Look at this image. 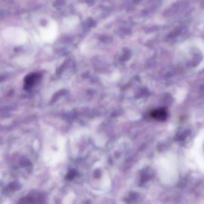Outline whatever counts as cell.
I'll use <instances>...</instances> for the list:
<instances>
[{
  "label": "cell",
  "mask_w": 204,
  "mask_h": 204,
  "mask_svg": "<svg viewBox=\"0 0 204 204\" xmlns=\"http://www.w3.org/2000/svg\"><path fill=\"white\" fill-rule=\"evenodd\" d=\"M41 78L39 74L33 73L29 74L25 77L24 79V88L26 90H28L35 85Z\"/></svg>",
  "instance_id": "obj_1"
},
{
  "label": "cell",
  "mask_w": 204,
  "mask_h": 204,
  "mask_svg": "<svg viewBox=\"0 0 204 204\" xmlns=\"http://www.w3.org/2000/svg\"><path fill=\"white\" fill-rule=\"evenodd\" d=\"M151 115L154 119L158 120H165L167 116V112L163 108L155 110L151 112Z\"/></svg>",
  "instance_id": "obj_2"
},
{
  "label": "cell",
  "mask_w": 204,
  "mask_h": 204,
  "mask_svg": "<svg viewBox=\"0 0 204 204\" xmlns=\"http://www.w3.org/2000/svg\"><path fill=\"white\" fill-rule=\"evenodd\" d=\"M182 27L181 26L175 27V29L171 32L168 35V38H171L177 36L181 34L182 30Z\"/></svg>",
  "instance_id": "obj_3"
},
{
  "label": "cell",
  "mask_w": 204,
  "mask_h": 204,
  "mask_svg": "<svg viewBox=\"0 0 204 204\" xmlns=\"http://www.w3.org/2000/svg\"><path fill=\"white\" fill-rule=\"evenodd\" d=\"M131 51L128 48H125L124 50L123 55L121 58V60L123 62H126L129 60L131 57Z\"/></svg>",
  "instance_id": "obj_4"
},
{
  "label": "cell",
  "mask_w": 204,
  "mask_h": 204,
  "mask_svg": "<svg viewBox=\"0 0 204 204\" xmlns=\"http://www.w3.org/2000/svg\"><path fill=\"white\" fill-rule=\"evenodd\" d=\"M76 172L74 170H71L68 173L66 177V179L68 180H71L76 175Z\"/></svg>",
  "instance_id": "obj_5"
},
{
  "label": "cell",
  "mask_w": 204,
  "mask_h": 204,
  "mask_svg": "<svg viewBox=\"0 0 204 204\" xmlns=\"http://www.w3.org/2000/svg\"><path fill=\"white\" fill-rule=\"evenodd\" d=\"M101 172L97 170L95 173V177L96 178L99 179L101 177Z\"/></svg>",
  "instance_id": "obj_6"
},
{
  "label": "cell",
  "mask_w": 204,
  "mask_h": 204,
  "mask_svg": "<svg viewBox=\"0 0 204 204\" xmlns=\"http://www.w3.org/2000/svg\"><path fill=\"white\" fill-rule=\"evenodd\" d=\"M2 80H3V79H2V78H0V82H1V81Z\"/></svg>",
  "instance_id": "obj_7"
}]
</instances>
